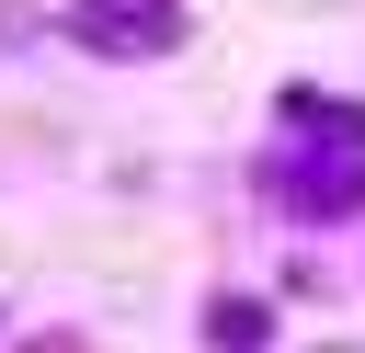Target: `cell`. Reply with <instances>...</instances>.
I'll return each mask as SVG.
<instances>
[{
	"mask_svg": "<svg viewBox=\"0 0 365 353\" xmlns=\"http://www.w3.org/2000/svg\"><path fill=\"white\" fill-rule=\"evenodd\" d=\"M262 342V307H217V353H251Z\"/></svg>",
	"mask_w": 365,
	"mask_h": 353,
	"instance_id": "7a4b0ae2",
	"label": "cell"
},
{
	"mask_svg": "<svg viewBox=\"0 0 365 353\" xmlns=\"http://www.w3.org/2000/svg\"><path fill=\"white\" fill-rule=\"evenodd\" d=\"M68 34H80V46L137 57V46H171V34H182V11H171V0H80V11H68Z\"/></svg>",
	"mask_w": 365,
	"mask_h": 353,
	"instance_id": "6da1fadb",
	"label": "cell"
}]
</instances>
